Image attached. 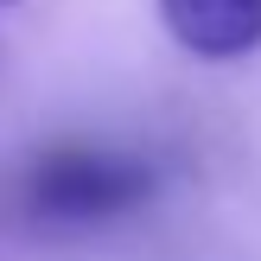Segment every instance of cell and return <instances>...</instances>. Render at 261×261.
<instances>
[{
	"instance_id": "1",
	"label": "cell",
	"mask_w": 261,
	"mask_h": 261,
	"mask_svg": "<svg viewBox=\"0 0 261 261\" xmlns=\"http://www.w3.org/2000/svg\"><path fill=\"white\" fill-rule=\"evenodd\" d=\"M160 191V166L134 147H102V140H58L19 160V172L0 191V223L19 236H70L102 229L115 217L140 211Z\"/></svg>"
},
{
	"instance_id": "2",
	"label": "cell",
	"mask_w": 261,
	"mask_h": 261,
	"mask_svg": "<svg viewBox=\"0 0 261 261\" xmlns=\"http://www.w3.org/2000/svg\"><path fill=\"white\" fill-rule=\"evenodd\" d=\"M160 19L191 58H249L261 45V0H160Z\"/></svg>"
},
{
	"instance_id": "3",
	"label": "cell",
	"mask_w": 261,
	"mask_h": 261,
	"mask_svg": "<svg viewBox=\"0 0 261 261\" xmlns=\"http://www.w3.org/2000/svg\"><path fill=\"white\" fill-rule=\"evenodd\" d=\"M0 7H13V0H0Z\"/></svg>"
}]
</instances>
